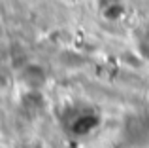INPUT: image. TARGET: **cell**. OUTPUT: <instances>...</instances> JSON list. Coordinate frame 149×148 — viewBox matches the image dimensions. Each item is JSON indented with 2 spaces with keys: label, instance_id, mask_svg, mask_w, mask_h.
Returning <instances> with one entry per match:
<instances>
[{
  "label": "cell",
  "instance_id": "1",
  "mask_svg": "<svg viewBox=\"0 0 149 148\" xmlns=\"http://www.w3.org/2000/svg\"><path fill=\"white\" fill-rule=\"evenodd\" d=\"M125 139L132 146H142L149 142V116L132 114L125 122Z\"/></svg>",
  "mask_w": 149,
  "mask_h": 148
},
{
  "label": "cell",
  "instance_id": "3",
  "mask_svg": "<svg viewBox=\"0 0 149 148\" xmlns=\"http://www.w3.org/2000/svg\"><path fill=\"white\" fill-rule=\"evenodd\" d=\"M136 48H138L140 55L149 61V25L142 27L136 32Z\"/></svg>",
  "mask_w": 149,
  "mask_h": 148
},
{
  "label": "cell",
  "instance_id": "2",
  "mask_svg": "<svg viewBox=\"0 0 149 148\" xmlns=\"http://www.w3.org/2000/svg\"><path fill=\"white\" fill-rule=\"evenodd\" d=\"M19 80L30 91H38V89H42L47 84V72H45V68L40 63H29L19 72Z\"/></svg>",
  "mask_w": 149,
  "mask_h": 148
}]
</instances>
